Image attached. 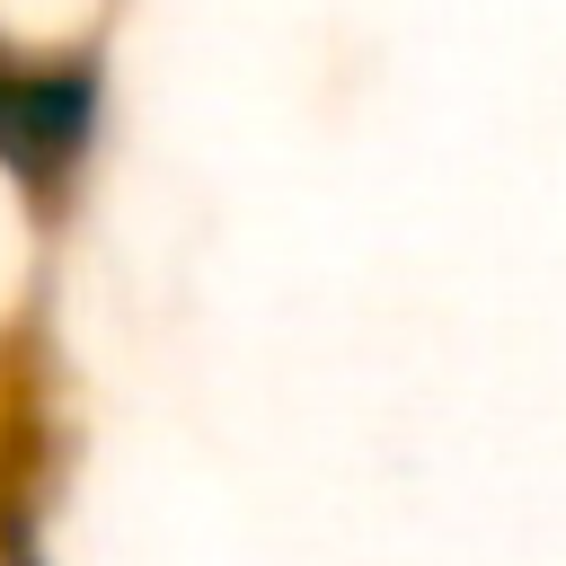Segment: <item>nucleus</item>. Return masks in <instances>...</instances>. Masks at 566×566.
<instances>
[{
  "label": "nucleus",
  "instance_id": "nucleus-1",
  "mask_svg": "<svg viewBox=\"0 0 566 566\" xmlns=\"http://www.w3.org/2000/svg\"><path fill=\"white\" fill-rule=\"evenodd\" d=\"M88 142H97V62L88 53L18 62L0 44V168L27 195H62Z\"/></svg>",
  "mask_w": 566,
  "mask_h": 566
}]
</instances>
